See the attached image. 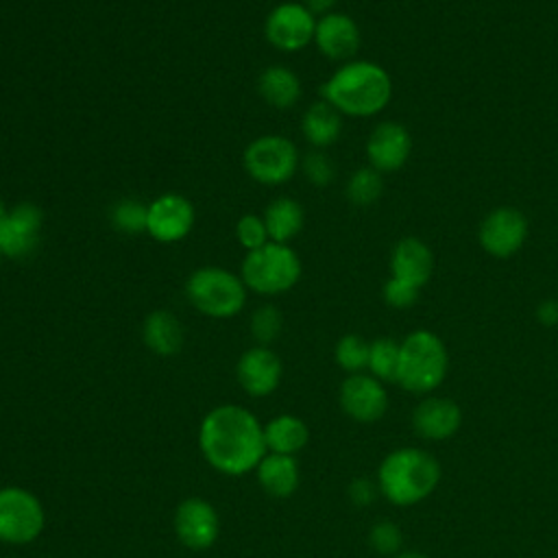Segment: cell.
I'll return each instance as SVG.
<instances>
[{
	"instance_id": "6da1fadb",
	"label": "cell",
	"mask_w": 558,
	"mask_h": 558,
	"mask_svg": "<svg viewBox=\"0 0 558 558\" xmlns=\"http://www.w3.org/2000/svg\"><path fill=\"white\" fill-rule=\"evenodd\" d=\"M198 449L205 462L229 477H242L257 469L266 456L264 425L242 405L211 408L198 425Z\"/></svg>"
},
{
	"instance_id": "7a4b0ae2",
	"label": "cell",
	"mask_w": 558,
	"mask_h": 558,
	"mask_svg": "<svg viewBox=\"0 0 558 558\" xmlns=\"http://www.w3.org/2000/svg\"><path fill=\"white\" fill-rule=\"evenodd\" d=\"M323 100L349 118L381 113L392 98V78L375 61L351 59L333 70L320 87Z\"/></svg>"
},
{
	"instance_id": "3957f363",
	"label": "cell",
	"mask_w": 558,
	"mask_h": 558,
	"mask_svg": "<svg viewBox=\"0 0 558 558\" xmlns=\"http://www.w3.org/2000/svg\"><path fill=\"white\" fill-rule=\"evenodd\" d=\"M440 482L438 460L418 447L390 451L377 469V488L395 506H414L427 499Z\"/></svg>"
},
{
	"instance_id": "277c9868",
	"label": "cell",
	"mask_w": 558,
	"mask_h": 558,
	"mask_svg": "<svg viewBox=\"0 0 558 558\" xmlns=\"http://www.w3.org/2000/svg\"><path fill=\"white\" fill-rule=\"evenodd\" d=\"M449 353L429 329H414L401 340L397 384L412 395L434 392L447 377Z\"/></svg>"
},
{
	"instance_id": "5b68a950",
	"label": "cell",
	"mask_w": 558,
	"mask_h": 558,
	"mask_svg": "<svg viewBox=\"0 0 558 558\" xmlns=\"http://www.w3.org/2000/svg\"><path fill=\"white\" fill-rule=\"evenodd\" d=\"M301 272V257L290 244L281 242H266L255 251H246L240 264V277L246 290L262 296H277L292 290Z\"/></svg>"
},
{
	"instance_id": "8992f818",
	"label": "cell",
	"mask_w": 558,
	"mask_h": 558,
	"mask_svg": "<svg viewBox=\"0 0 558 558\" xmlns=\"http://www.w3.org/2000/svg\"><path fill=\"white\" fill-rule=\"evenodd\" d=\"M192 307L209 318H231L246 305V286L240 275L222 266H201L185 279Z\"/></svg>"
},
{
	"instance_id": "52a82bcc",
	"label": "cell",
	"mask_w": 558,
	"mask_h": 558,
	"mask_svg": "<svg viewBox=\"0 0 558 558\" xmlns=\"http://www.w3.org/2000/svg\"><path fill=\"white\" fill-rule=\"evenodd\" d=\"M242 163L246 174L259 185H283L301 166L299 148L286 135H259L244 148Z\"/></svg>"
},
{
	"instance_id": "ba28073f",
	"label": "cell",
	"mask_w": 558,
	"mask_h": 558,
	"mask_svg": "<svg viewBox=\"0 0 558 558\" xmlns=\"http://www.w3.org/2000/svg\"><path fill=\"white\" fill-rule=\"evenodd\" d=\"M46 527V510L35 493L22 486L0 488V541L7 545H28Z\"/></svg>"
},
{
	"instance_id": "9c48e42d",
	"label": "cell",
	"mask_w": 558,
	"mask_h": 558,
	"mask_svg": "<svg viewBox=\"0 0 558 558\" xmlns=\"http://www.w3.org/2000/svg\"><path fill=\"white\" fill-rule=\"evenodd\" d=\"M316 20L303 2H279L264 20V37L281 52H299L314 41Z\"/></svg>"
},
{
	"instance_id": "30bf717a",
	"label": "cell",
	"mask_w": 558,
	"mask_h": 558,
	"mask_svg": "<svg viewBox=\"0 0 558 558\" xmlns=\"http://www.w3.org/2000/svg\"><path fill=\"white\" fill-rule=\"evenodd\" d=\"M477 240L490 257L508 259L519 253L527 240V218L517 207H495L482 218Z\"/></svg>"
},
{
	"instance_id": "8fae6325",
	"label": "cell",
	"mask_w": 558,
	"mask_h": 558,
	"mask_svg": "<svg viewBox=\"0 0 558 558\" xmlns=\"http://www.w3.org/2000/svg\"><path fill=\"white\" fill-rule=\"evenodd\" d=\"M194 220L192 201L183 194L166 192L148 203L146 233L159 244H177L190 235Z\"/></svg>"
},
{
	"instance_id": "7c38bea8",
	"label": "cell",
	"mask_w": 558,
	"mask_h": 558,
	"mask_svg": "<svg viewBox=\"0 0 558 558\" xmlns=\"http://www.w3.org/2000/svg\"><path fill=\"white\" fill-rule=\"evenodd\" d=\"M44 211L39 205L24 201L7 211L0 220V253L9 259H24L35 253L41 240Z\"/></svg>"
},
{
	"instance_id": "4fadbf2b",
	"label": "cell",
	"mask_w": 558,
	"mask_h": 558,
	"mask_svg": "<svg viewBox=\"0 0 558 558\" xmlns=\"http://www.w3.org/2000/svg\"><path fill=\"white\" fill-rule=\"evenodd\" d=\"M338 399L342 412L355 423H377L388 410V392L371 373L347 375Z\"/></svg>"
},
{
	"instance_id": "5bb4252c",
	"label": "cell",
	"mask_w": 558,
	"mask_h": 558,
	"mask_svg": "<svg viewBox=\"0 0 558 558\" xmlns=\"http://www.w3.org/2000/svg\"><path fill=\"white\" fill-rule=\"evenodd\" d=\"M174 534L194 551L209 549L220 534V517L203 497H187L174 510Z\"/></svg>"
},
{
	"instance_id": "9a60e30c",
	"label": "cell",
	"mask_w": 558,
	"mask_h": 558,
	"mask_svg": "<svg viewBox=\"0 0 558 558\" xmlns=\"http://www.w3.org/2000/svg\"><path fill=\"white\" fill-rule=\"evenodd\" d=\"M283 364L279 355L264 344L246 349L235 362V379L248 397H268L281 384Z\"/></svg>"
},
{
	"instance_id": "2e32d148",
	"label": "cell",
	"mask_w": 558,
	"mask_h": 558,
	"mask_svg": "<svg viewBox=\"0 0 558 558\" xmlns=\"http://www.w3.org/2000/svg\"><path fill=\"white\" fill-rule=\"evenodd\" d=\"M410 153H412L410 131L401 122H395V120L379 122L366 140L368 166H373L381 174L401 170L405 166Z\"/></svg>"
},
{
	"instance_id": "e0dca14e",
	"label": "cell",
	"mask_w": 558,
	"mask_h": 558,
	"mask_svg": "<svg viewBox=\"0 0 558 558\" xmlns=\"http://www.w3.org/2000/svg\"><path fill=\"white\" fill-rule=\"evenodd\" d=\"M362 35L357 22L340 11H331L316 20L314 46L318 52L331 61H351L360 48Z\"/></svg>"
},
{
	"instance_id": "ac0fdd59",
	"label": "cell",
	"mask_w": 558,
	"mask_h": 558,
	"mask_svg": "<svg viewBox=\"0 0 558 558\" xmlns=\"http://www.w3.org/2000/svg\"><path fill=\"white\" fill-rule=\"evenodd\" d=\"M462 425V410L453 399L425 397L412 410V427L425 440H447Z\"/></svg>"
},
{
	"instance_id": "d6986e66",
	"label": "cell",
	"mask_w": 558,
	"mask_h": 558,
	"mask_svg": "<svg viewBox=\"0 0 558 558\" xmlns=\"http://www.w3.org/2000/svg\"><path fill=\"white\" fill-rule=\"evenodd\" d=\"M434 272V253L432 248L414 238H401L390 253V275L399 277L408 283H414L416 288H423Z\"/></svg>"
},
{
	"instance_id": "ffe728a7",
	"label": "cell",
	"mask_w": 558,
	"mask_h": 558,
	"mask_svg": "<svg viewBox=\"0 0 558 558\" xmlns=\"http://www.w3.org/2000/svg\"><path fill=\"white\" fill-rule=\"evenodd\" d=\"M142 340L155 355H177L185 340L183 325L170 310H155L142 323Z\"/></svg>"
},
{
	"instance_id": "44dd1931",
	"label": "cell",
	"mask_w": 558,
	"mask_h": 558,
	"mask_svg": "<svg viewBox=\"0 0 558 558\" xmlns=\"http://www.w3.org/2000/svg\"><path fill=\"white\" fill-rule=\"evenodd\" d=\"M255 475L264 493L272 497H290L301 482L296 458L283 456V453H270V451H266V456L259 460Z\"/></svg>"
},
{
	"instance_id": "7402d4cb",
	"label": "cell",
	"mask_w": 558,
	"mask_h": 558,
	"mask_svg": "<svg viewBox=\"0 0 558 558\" xmlns=\"http://www.w3.org/2000/svg\"><path fill=\"white\" fill-rule=\"evenodd\" d=\"M257 92L275 109H290L301 98V78L286 65H268L257 78Z\"/></svg>"
},
{
	"instance_id": "603a6c76",
	"label": "cell",
	"mask_w": 558,
	"mask_h": 558,
	"mask_svg": "<svg viewBox=\"0 0 558 558\" xmlns=\"http://www.w3.org/2000/svg\"><path fill=\"white\" fill-rule=\"evenodd\" d=\"M301 133L314 148L323 150L338 142L342 133V113L327 100H318L307 107L301 118Z\"/></svg>"
},
{
	"instance_id": "cb8c5ba5",
	"label": "cell",
	"mask_w": 558,
	"mask_h": 558,
	"mask_svg": "<svg viewBox=\"0 0 558 558\" xmlns=\"http://www.w3.org/2000/svg\"><path fill=\"white\" fill-rule=\"evenodd\" d=\"M264 222L268 229L270 242L290 244L294 240L303 225H305V209L303 205L292 196H279L264 209Z\"/></svg>"
},
{
	"instance_id": "d4e9b609",
	"label": "cell",
	"mask_w": 558,
	"mask_h": 558,
	"mask_svg": "<svg viewBox=\"0 0 558 558\" xmlns=\"http://www.w3.org/2000/svg\"><path fill=\"white\" fill-rule=\"evenodd\" d=\"M264 440L270 453L296 456L310 440V429L294 414H277L264 425Z\"/></svg>"
},
{
	"instance_id": "484cf974",
	"label": "cell",
	"mask_w": 558,
	"mask_h": 558,
	"mask_svg": "<svg viewBox=\"0 0 558 558\" xmlns=\"http://www.w3.org/2000/svg\"><path fill=\"white\" fill-rule=\"evenodd\" d=\"M399 353L401 342L392 338H377L368 347V366L366 371L379 379L381 384L395 381L397 384V371H399Z\"/></svg>"
},
{
	"instance_id": "4316f807",
	"label": "cell",
	"mask_w": 558,
	"mask_h": 558,
	"mask_svg": "<svg viewBox=\"0 0 558 558\" xmlns=\"http://www.w3.org/2000/svg\"><path fill=\"white\" fill-rule=\"evenodd\" d=\"M347 198L357 205V207H368L379 201L384 194V179L381 172L375 170L373 166H362L353 170V174L347 181Z\"/></svg>"
},
{
	"instance_id": "83f0119b",
	"label": "cell",
	"mask_w": 558,
	"mask_h": 558,
	"mask_svg": "<svg viewBox=\"0 0 558 558\" xmlns=\"http://www.w3.org/2000/svg\"><path fill=\"white\" fill-rule=\"evenodd\" d=\"M368 347L371 342H366L362 336L344 333L333 347V360L349 375L364 373L368 366Z\"/></svg>"
},
{
	"instance_id": "f1b7e54d",
	"label": "cell",
	"mask_w": 558,
	"mask_h": 558,
	"mask_svg": "<svg viewBox=\"0 0 558 558\" xmlns=\"http://www.w3.org/2000/svg\"><path fill=\"white\" fill-rule=\"evenodd\" d=\"M148 205L137 198H122L111 207V225L129 235H137L146 231Z\"/></svg>"
},
{
	"instance_id": "f546056e",
	"label": "cell",
	"mask_w": 558,
	"mask_h": 558,
	"mask_svg": "<svg viewBox=\"0 0 558 558\" xmlns=\"http://www.w3.org/2000/svg\"><path fill=\"white\" fill-rule=\"evenodd\" d=\"M251 336L257 340V344L268 347L275 342L283 329V316L275 305H259L251 314Z\"/></svg>"
},
{
	"instance_id": "4dcf8cb0",
	"label": "cell",
	"mask_w": 558,
	"mask_h": 558,
	"mask_svg": "<svg viewBox=\"0 0 558 558\" xmlns=\"http://www.w3.org/2000/svg\"><path fill=\"white\" fill-rule=\"evenodd\" d=\"M235 240L244 251H255L270 242L264 216L257 214H242L235 222Z\"/></svg>"
},
{
	"instance_id": "1f68e13d",
	"label": "cell",
	"mask_w": 558,
	"mask_h": 558,
	"mask_svg": "<svg viewBox=\"0 0 558 558\" xmlns=\"http://www.w3.org/2000/svg\"><path fill=\"white\" fill-rule=\"evenodd\" d=\"M301 168H303V174L307 177V181L316 187H327L336 177V168H333L331 157L325 150H318V148L310 150L303 157Z\"/></svg>"
},
{
	"instance_id": "d6a6232c",
	"label": "cell",
	"mask_w": 558,
	"mask_h": 558,
	"mask_svg": "<svg viewBox=\"0 0 558 558\" xmlns=\"http://www.w3.org/2000/svg\"><path fill=\"white\" fill-rule=\"evenodd\" d=\"M368 543L379 556H397L401 551L403 534L392 521H377L368 532Z\"/></svg>"
},
{
	"instance_id": "836d02e7",
	"label": "cell",
	"mask_w": 558,
	"mask_h": 558,
	"mask_svg": "<svg viewBox=\"0 0 558 558\" xmlns=\"http://www.w3.org/2000/svg\"><path fill=\"white\" fill-rule=\"evenodd\" d=\"M418 292H421V288H416L414 283H408V281H403V279L390 275V279L384 283L381 296H384V301H386L390 307H395V310H408V307H412V305L416 303Z\"/></svg>"
},
{
	"instance_id": "e575fe53",
	"label": "cell",
	"mask_w": 558,
	"mask_h": 558,
	"mask_svg": "<svg viewBox=\"0 0 558 558\" xmlns=\"http://www.w3.org/2000/svg\"><path fill=\"white\" fill-rule=\"evenodd\" d=\"M347 493H349V499H351L355 506L364 508V506H371V504L375 501L379 488H377V482L366 480V477H357V480H353V482L349 484V490H347Z\"/></svg>"
},
{
	"instance_id": "d590c367",
	"label": "cell",
	"mask_w": 558,
	"mask_h": 558,
	"mask_svg": "<svg viewBox=\"0 0 558 558\" xmlns=\"http://www.w3.org/2000/svg\"><path fill=\"white\" fill-rule=\"evenodd\" d=\"M536 318L543 323V325H547V327H551V325H556L558 323V301H543V303H538V307H536Z\"/></svg>"
},
{
	"instance_id": "8d00e7d4",
	"label": "cell",
	"mask_w": 558,
	"mask_h": 558,
	"mask_svg": "<svg viewBox=\"0 0 558 558\" xmlns=\"http://www.w3.org/2000/svg\"><path fill=\"white\" fill-rule=\"evenodd\" d=\"M303 4H305L314 15L323 17V15H327V13L333 11V7L338 4V0H303Z\"/></svg>"
},
{
	"instance_id": "74e56055",
	"label": "cell",
	"mask_w": 558,
	"mask_h": 558,
	"mask_svg": "<svg viewBox=\"0 0 558 558\" xmlns=\"http://www.w3.org/2000/svg\"><path fill=\"white\" fill-rule=\"evenodd\" d=\"M392 558H432V556H427V554H423V551H399V554L392 556Z\"/></svg>"
},
{
	"instance_id": "f35d334b",
	"label": "cell",
	"mask_w": 558,
	"mask_h": 558,
	"mask_svg": "<svg viewBox=\"0 0 558 558\" xmlns=\"http://www.w3.org/2000/svg\"><path fill=\"white\" fill-rule=\"evenodd\" d=\"M7 211H9V207H7V203H4V198L0 196V220L7 216Z\"/></svg>"
},
{
	"instance_id": "ab89813d",
	"label": "cell",
	"mask_w": 558,
	"mask_h": 558,
	"mask_svg": "<svg viewBox=\"0 0 558 558\" xmlns=\"http://www.w3.org/2000/svg\"><path fill=\"white\" fill-rule=\"evenodd\" d=\"M2 257H4V255H2V253H0V266H2Z\"/></svg>"
}]
</instances>
